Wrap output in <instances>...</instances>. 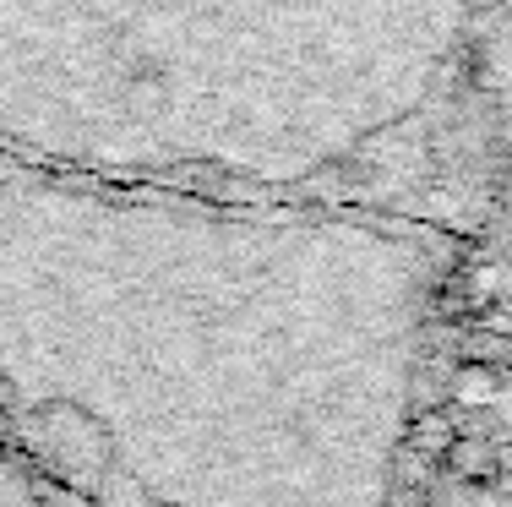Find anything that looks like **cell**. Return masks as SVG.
<instances>
[{"label": "cell", "instance_id": "obj_3", "mask_svg": "<svg viewBox=\"0 0 512 507\" xmlns=\"http://www.w3.org/2000/svg\"><path fill=\"white\" fill-rule=\"evenodd\" d=\"M0 507H88V502L0 426Z\"/></svg>", "mask_w": 512, "mask_h": 507}, {"label": "cell", "instance_id": "obj_1", "mask_svg": "<svg viewBox=\"0 0 512 507\" xmlns=\"http://www.w3.org/2000/svg\"><path fill=\"white\" fill-rule=\"evenodd\" d=\"M453 240L0 148V426L88 507H393Z\"/></svg>", "mask_w": 512, "mask_h": 507}, {"label": "cell", "instance_id": "obj_2", "mask_svg": "<svg viewBox=\"0 0 512 507\" xmlns=\"http://www.w3.org/2000/svg\"><path fill=\"white\" fill-rule=\"evenodd\" d=\"M0 148L458 240L512 175V0H0Z\"/></svg>", "mask_w": 512, "mask_h": 507}]
</instances>
